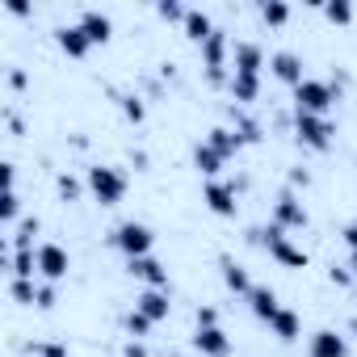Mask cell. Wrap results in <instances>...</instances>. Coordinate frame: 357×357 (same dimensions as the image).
Returning a JSON list of instances; mask_svg holds the SVG:
<instances>
[{
  "label": "cell",
  "mask_w": 357,
  "mask_h": 357,
  "mask_svg": "<svg viewBox=\"0 0 357 357\" xmlns=\"http://www.w3.org/2000/svg\"><path fill=\"white\" fill-rule=\"evenodd\" d=\"M261 22L265 26H286L290 22V5H282V0H265V5H261Z\"/></svg>",
  "instance_id": "obj_26"
},
{
  "label": "cell",
  "mask_w": 357,
  "mask_h": 357,
  "mask_svg": "<svg viewBox=\"0 0 357 357\" xmlns=\"http://www.w3.org/2000/svg\"><path fill=\"white\" fill-rule=\"evenodd\" d=\"M231 68H236L240 76H261V68H265V51H261L257 43H236V51H231Z\"/></svg>",
  "instance_id": "obj_13"
},
{
  "label": "cell",
  "mask_w": 357,
  "mask_h": 357,
  "mask_svg": "<svg viewBox=\"0 0 357 357\" xmlns=\"http://www.w3.org/2000/svg\"><path fill=\"white\" fill-rule=\"evenodd\" d=\"M122 353H126V357H147V349H143V344H139V340H130V344H126V349H122Z\"/></svg>",
  "instance_id": "obj_38"
},
{
  "label": "cell",
  "mask_w": 357,
  "mask_h": 357,
  "mask_svg": "<svg viewBox=\"0 0 357 357\" xmlns=\"http://www.w3.org/2000/svg\"><path fill=\"white\" fill-rule=\"evenodd\" d=\"M257 240H265V244H269V257H273L278 265H286V269H307V252H303L298 244H290L282 227H273V223H269L265 231H257Z\"/></svg>",
  "instance_id": "obj_3"
},
{
  "label": "cell",
  "mask_w": 357,
  "mask_h": 357,
  "mask_svg": "<svg viewBox=\"0 0 357 357\" xmlns=\"http://www.w3.org/2000/svg\"><path fill=\"white\" fill-rule=\"evenodd\" d=\"M17 211H22V198H17V190H5V198H0V219H5V223H13V219H17Z\"/></svg>",
  "instance_id": "obj_30"
},
{
  "label": "cell",
  "mask_w": 357,
  "mask_h": 357,
  "mask_svg": "<svg viewBox=\"0 0 357 357\" xmlns=\"http://www.w3.org/2000/svg\"><path fill=\"white\" fill-rule=\"evenodd\" d=\"M332 282L344 286V282H353V273H349V269H332Z\"/></svg>",
  "instance_id": "obj_41"
},
{
  "label": "cell",
  "mask_w": 357,
  "mask_h": 357,
  "mask_svg": "<svg viewBox=\"0 0 357 357\" xmlns=\"http://www.w3.org/2000/svg\"><path fill=\"white\" fill-rule=\"evenodd\" d=\"M294 135H298V143H307V147H315V151H328V143H332L336 126H332L324 114H298Z\"/></svg>",
  "instance_id": "obj_5"
},
{
  "label": "cell",
  "mask_w": 357,
  "mask_h": 357,
  "mask_svg": "<svg viewBox=\"0 0 357 357\" xmlns=\"http://www.w3.org/2000/svg\"><path fill=\"white\" fill-rule=\"evenodd\" d=\"M55 38H59V51H63V55H72V59H84V55H89V47H93V43H89V34H84L80 26H63Z\"/></svg>",
  "instance_id": "obj_17"
},
{
  "label": "cell",
  "mask_w": 357,
  "mask_h": 357,
  "mask_svg": "<svg viewBox=\"0 0 357 357\" xmlns=\"http://www.w3.org/2000/svg\"><path fill=\"white\" fill-rule=\"evenodd\" d=\"M114 248L118 252H126V261H139V257H151V244H155V236H151V227L147 223H118L114 227Z\"/></svg>",
  "instance_id": "obj_2"
},
{
  "label": "cell",
  "mask_w": 357,
  "mask_h": 357,
  "mask_svg": "<svg viewBox=\"0 0 357 357\" xmlns=\"http://www.w3.org/2000/svg\"><path fill=\"white\" fill-rule=\"evenodd\" d=\"M34 236H38V219H26L13 236V252H34Z\"/></svg>",
  "instance_id": "obj_27"
},
{
  "label": "cell",
  "mask_w": 357,
  "mask_h": 357,
  "mask_svg": "<svg viewBox=\"0 0 357 357\" xmlns=\"http://www.w3.org/2000/svg\"><path fill=\"white\" fill-rule=\"evenodd\" d=\"M194 349H198L202 357H227V353H231V340H227L223 328H198V332H194Z\"/></svg>",
  "instance_id": "obj_14"
},
{
  "label": "cell",
  "mask_w": 357,
  "mask_h": 357,
  "mask_svg": "<svg viewBox=\"0 0 357 357\" xmlns=\"http://www.w3.org/2000/svg\"><path fill=\"white\" fill-rule=\"evenodd\" d=\"M38 307H43V311L55 307V286H38Z\"/></svg>",
  "instance_id": "obj_37"
},
{
  "label": "cell",
  "mask_w": 357,
  "mask_h": 357,
  "mask_svg": "<svg viewBox=\"0 0 357 357\" xmlns=\"http://www.w3.org/2000/svg\"><path fill=\"white\" fill-rule=\"evenodd\" d=\"M269 328H273V336H278V340H298V332H303V319H298V311L282 307V311L269 319Z\"/></svg>",
  "instance_id": "obj_20"
},
{
  "label": "cell",
  "mask_w": 357,
  "mask_h": 357,
  "mask_svg": "<svg viewBox=\"0 0 357 357\" xmlns=\"http://www.w3.org/2000/svg\"><path fill=\"white\" fill-rule=\"evenodd\" d=\"M194 164H198V172L215 176V172H219V168H223L227 160H223V155H219V151H215L211 143H198V147H194Z\"/></svg>",
  "instance_id": "obj_24"
},
{
  "label": "cell",
  "mask_w": 357,
  "mask_h": 357,
  "mask_svg": "<svg viewBox=\"0 0 357 357\" xmlns=\"http://www.w3.org/2000/svg\"><path fill=\"white\" fill-rule=\"evenodd\" d=\"M344 244H349V248H357V219L344 227Z\"/></svg>",
  "instance_id": "obj_39"
},
{
  "label": "cell",
  "mask_w": 357,
  "mask_h": 357,
  "mask_svg": "<svg viewBox=\"0 0 357 357\" xmlns=\"http://www.w3.org/2000/svg\"><path fill=\"white\" fill-rule=\"evenodd\" d=\"M9 294H13V303H22V307H38V286L30 282V278H13V286H9Z\"/></svg>",
  "instance_id": "obj_25"
},
{
  "label": "cell",
  "mask_w": 357,
  "mask_h": 357,
  "mask_svg": "<svg viewBox=\"0 0 357 357\" xmlns=\"http://www.w3.org/2000/svg\"><path fill=\"white\" fill-rule=\"evenodd\" d=\"M181 26H185V34H190V38H194L198 47H202V43H206L211 34H215V22H211V13H202V9H190Z\"/></svg>",
  "instance_id": "obj_21"
},
{
  "label": "cell",
  "mask_w": 357,
  "mask_h": 357,
  "mask_svg": "<svg viewBox=\"0 0 357 357\" xmlns=\"http://www.w3.org/2000/svg\"><path fill=\"white\" fill-rule=\"evenodd\" d=\"M349 273H353V282H357V248L349 252Z\"/></svg>",
  "instance_id": "obj_43"
},
{
  "label": "cell",
  "mask_w": 357,
  "mask_h": 357,
  "mask_svg": "<svg viewBox=\"0 0 357 357\" xmlns=\"http://www.w3.org/2000/svg\"><path fill=\"white\" fill-rule=\"evenodd\" d=\"M122 114H126L130 122H143V114H147V109H143V101H139V97H122Z\"/></svg>",
  "instance_id": "obj_33"
},
{
  "label": "cell",
  "mask_w": 357,
  "mask_h": 357,
  "mask_svg": "<svg viewBox=\"0 0 357 357\" xmlns=\"http://www.w3.org/2000/svg\"><path fill=\"white\" fill-rule=\"evenodd\" d=\"M59 194L63 198H76L80 194V181H76V176H59Z\"/></svg>",
  "instance_id": "obj_36"
},
{
  "label": "cell",
  "mask_w": 357,
  "mask_h": 357,
  "mask_svg": "<svg viewBox=\"0 0 357 357\" xmlns=\"http://www.w3.org/2000/svg\"><path fill=\"white\" fill-rule=\"evenodd\" d=\"M231 97H236L240 105L257 101V97H261V76H240V72H231Z\"/></svg>",
  "instance_id": "obj_23"
},
{
  "label": "cell",
  "mask_w": 357,
  "mask_h": 357,
  "mask_svg": "<svg viewBox=\"0 0 357 357\" xmlns=\"http://www.w3.org/2000/svg\"><path fill=\"white\" fill-rule=\"evenodd\" d=\"M68 269H72V257H68V248H59V244H38V273H43L47 282H59V278H68Z\"/></svg>",
  "instance_id": "obj_7"
},
{
  "label": "cell",
  "mask_w": 357,
  "mask_h": 357,
  "mask_svg": "<svg viewBox=\"0 0 357 357\" xmlns=\"http://www.w3.org/2000/svg\"><path fill=\"white\" fill-rule=\"evenodd\" d=\"M307 357H349V340H344L340 332L324 328V332H315V336H311Z\"/></svg>",
  "instance_id": "obj_12"
},
{
  "label": "cell",
  "mask_w": 357,
  "mask_h": 357,
  "mask_svg": "<svg viewBox=\"0 0 357 357\" xmlns=\"http://www.w3.org/2000/svg\"><path fill=\"white\" fill-rule=\"evenodd\" d=\"M248 307H252V315H257V319H265V324H269V319L282 311V303H278V294H273L269 286H252V294H248Z\"/></svg>",
  "instance_id": "obj_18"
},
{
  "label": "cell",
  "mask_w": 357,
  "mask_h": 357,
  "mask_svg": "<svg viewBox=\"0 0 357 357\" xmlns=\"http://www.w3.org/2000/svg\"><path fill=\"white\" fill-rule=\"evenodd\" d=\"M84 34H89V43H109V34H114V22L101 13V9H84L80 13V22H76Z\"/></svg>",
  "instance_id": "obj_16"
},
{
  "label": "cell",
  "mask_w": 357,
  "mask_h": 357,
  "mask_svg": "<svg viewBox=\"0 0 357 357\" xmlns=\"http://www.w3.org/2000/svg\"><path fill=\"white\" fill-rule=\"evenodd\" d=\"M155 13H160L164 22H185V13H190V9H181L176 0H160V5H155Z\"/></svg>",
  "instance_id": "obj_31"
},
{
  "label": "cell",
  "mask_w": 357,
  "mask_h": 357,
  "mask_svg": "<svg viewBox=\"0 0 357 357\" xmlns=\"http://www.w3.org/2000/svg\"><path fill=\"white\" fill-rule=\"evenodd\" d=\"M202 202L219 215V219H231L236 215V185H227V181H206V190H202Z\"/></svg>",
  "instance_id": "obj_8"
},
{
  "label": "cell",
  "mask_w": 357,
  "mask_h": 357,
  "mask_svg": "<svg viewBox=\"0 0 357 357\" xmlns=\"http://www.w3.org/2000/svg\"><path fill=\"white\" fill-rule=\"evenodd\" d=\"M126 269H130V278L147 282V290H168V269H164L155 257H139V261H130Z\"/></svg>",
  "instance_id": "obj_11"
},
{
  "label": "cell",
  "mask_w": 357,
  "mask_h": 357,
  "mask_svg": "<svg viewBox=\"0 0 357 357\" xmlns=\"http://www.w3.org/2000/svg\"><path fill=\"white\" fill-rule=\"evenodd\" d=\"M9 265H13L17 278H30V282H34V273H38V248H34V252H13Z\"/></svg>",
  "instance_id": "obj_28"
},
{
  "label": "cell",
  "mask_w": 357,
  "mask_h": 357,
  "mask_svg": "<svg viewBox=\"0 0 357 357\" xmlns=\"http://www.w3.org/2000/svg\"><path fill=\"white\" fill-rule=\"evenodd\" d=\"M332 101H336V93H332L328 80H303V84L294 89V105H298V114H328Z\"/></svg>",
  "instance_id": "obj_4"
},
{
  "label": "cell",
  "mask_w": 357,
  "mask_h": 357,
  "mask_svg": "<svg viewBox=\"0 0 357 357\" xmlns=\"http://www.w3.org/2000/svg\"><path fill=\"white\" fill-rule=\"evenodd\" d=\"M135 311H139V315H147L151 324L168 319V311H172V303H168V290H143V294L135 298Z\"/></svg>",
  "instance_id": "obj_15"
},
{
  "label": "cell",
  "mask_w": 357,
  "mask_h": 357,
  "mask_svg": "<svg viewBox=\"0 0 357 357\" xmlns=\"http://www.w3.org/2000/svg\"><path fill=\"white\" fill-rule=\"evenodd\" d=\"M34 353H38V357H68V344L47 340V344H34Z\"/></svg>",
  "instance_id": "obj_34"
},
{
  "label": "cell",
  "mask_w": 357,
  "mask_h": 357,
  "mask_svg": "<svg viewBox=\"0 0 357 357\" xmlns=\"http://www.w3.org/2000/svg\"><path fill=\"white\" fill-rule=\"evenodd\" d=\"M202 59H206L211 80H223V68H227V34H223V30H215V34L202 43Z\"/></svg>",
  "instance_id": "obj_9"
},
{
  "label": "cell",
  "mask_w": 357,
  "mask_h": 357,
  "mask_svg": "<svg viewBox=\"0 0 357 357\" xmlns=\"http://www.w3.org/2000/svg\"><path fill=\"white\" fill-rule=\"evenodd\" d=\"M324 17H328L332 26H349V22H353V5H349V0H328V5H324Z\"/></svg>",
  "instance_id": "obj_29"
},
{
  "label": "cell",
  "mask_w": 357,
  "mask_h": 357,
  "mask_svg": "<svg viewBox=\"0 0 357 357\" xmlns=\"http://www.w3.org/2000/svg\"><path fill=\"white\" fill-rule=\"evenodd\" d=\"M9 84H13V89H22V84H26V72H17V68H13V72H9Z\"/></svg>",
  "instance_id": "obj_42"
},
{
  "label": "cell",
  "mask_w": 357,
  "mask_h": 357,
  "mask_svg": "<svg viewBox=\"0 0 357 357\" xmlns=\"http://www.w3.org/2000/svg\"><path fill=\"white\" fill-rule=\"evenodd\" d=\"M198 328H219V311L215 307H198Z\"/></svg>",
  "instance_id": "obj_35"
},
{
  "label": "cell",
  "mask_w": 357,
  "mask_h": 357,
  "mask_svg": "<svg viewBox=\"0 0 357 357\" xmlns=\"http://www.w3.org/2000/svg\"><path fill=\"white\" fill-rule=\"evenodd\" d=\"M9 13H17V17H26V13H30V5H26V0H9Z\"/></svg>",
  "instance_id": "obj_40"
},
{
  "label": "cell",
  "mask_w": 357,
  "mask_h": 357,
  "mask_svg": "<svg viewBox=\"0 0 357 357\" xmlns=\"http://www.w3.org/2000/svg\"><path fill=\"white\" fill-rule=\"evenodd\" d=\"M206 143L223 155V160H231L240 147H244V139H240V130H231V126H215L211 135H206Z\"/></svg>",
  "instance_id": "obj_19"
},
{
  "label": "cell",
  "mask_w": 357,
  "mask_h": 357,
  "mask_svg": "<svg viewBox=\"0 0 357 357\" xmlns=\"http://www.w3.org/2000/svg\"><path fill=\"white\" fill-rule=\"evenodd\" d=\"M223 282H227V290H236V294H252V278H248V269L244 265H236L231 257H223Z\"/></svg>",
  "instance_id": "obj_22"
},
{
  "label": "cell",
  "mask_w": 357,
  "mask_h": 357,
  "mask_svg": "<svg viewBox=\"0 0 357 357\" xmlns=\"http://www.w3.org/2000/svg\"><path fill=\"white\" fill-rule=\"evenodd\" d=\"M273 227H282V231H303V227H307V206H303L294 194H282V198L273 202Z\"/></svg>",
  "instance_id": "obj_6"
},
{
  "label": "cell",
  "mask_w": 357,
  "mask_h": 357,
  "mask_svg": "<svg viewBox=\"0 0 357 357\" xmlns=\"http://www.w3.org/2000/svg\"><path fill=\"white\" fill-rule=\"evenodd\" d=\"M126 332H130V336H147V332H151V319L139 315V311H130V315H126Z\"/></svg>",
  "instance_id": "obj_32"
},
{
  "label": "cell",
  "mask_w": 357,
  "mask_h": 357,
  "mask_svg": "<svg viewBox=\"0 0 357 357\" xmlns=\"http://www.w3.org/2000/svg\"><path fill=\"white\" fill-rule=\"evenodd\" d=\"M269 72L282 80V84H290V89H298L307 76H303V59L294 55V51H278L273 59H269Z\"/></svg>",
  "instance_id": "obj_10"
},
{
  "label": "cell",
  "mask_w": 357,
  "mask_h": 357,
  "mask_svg": "<svg viewBox=\"0 0 357 357\" xmlns=\"http://www.w3.org/2000/svg\"><path fill=\"white\" fill-rule=\"evenodd\" d=\"M89 190H93V198L101 206H118L126 198V176L118 168H109V164H93L89 168Z\"/></svg>",
  "instance_id": "obj_1"
}]
</instances>
